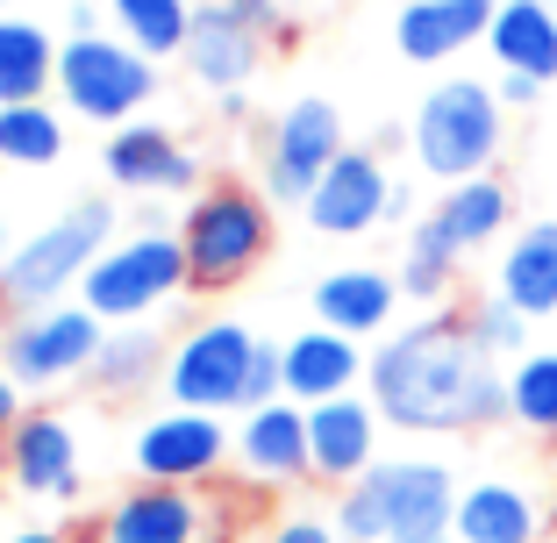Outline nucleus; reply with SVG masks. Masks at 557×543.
<instances>
[{
	"label": "nucleus",
	"instance_id": "36",
	"mask_svg": "<svg viewBox=\"0 0 557 543\" xmlns=\"http://www.w3.org/2000/svg\"><path fill=\"white\" fill-rule=\"evenodd\" d=\"M493 94L508 100V108H536L543 86H536V79H522V72H500V86H493Z\"/></svg>",
	"mask_w": 557,
	"mask_h": 543
},
{
	"label": "nucleus",
	"instance_id": "15",
	"mask_svg": "<svg viewBox=\"0 0 557 543\" xmlns=\"http://www.w3.org/2000/svg\"><path fill=\"white\" fill-rule=\"evenodd\" d=\"M258 65H264V36L236 15L230 0L194 8V22H186V72H194L200 86H214V94H244V86L258 79Z\"/></svg>",
	"mask_w": 557,
	"mask_h": 543
},
{
	"label": "nucleus",
	"instance_id": "38",
	"mask_svg": "<svg viewBox=\"0 0 557 543\" xmlns=\"http://www.w3.org/2000/svg\"><path fill=\"white\" fill-rule=\"evenodd\" d=\"M386 222H408V230H414V186H400V180H394V200H386Z\"/></svg>",
	"mask_w": 557,
	"mask_h": 543
},
{
	"label": "nucleus",
	"instance_id": "39",
	"mask_svg": "<svg viewBox=\"0 0 557 543\" xmlns=\"http://www.w3.org/2000/svg\"><path fill=\"white\" fill-rule=\"evenodd\" d=\"M8 543H65V536H58V529H15Z\"/></svg>",
	"mask_w": 557,
	"mask_h": 543
},
{
	"label": "nucleus",
	"instance_id": "41",
	"mask_svg": "<svg viewBox=\"0 0 557 543\" xmlns=\"http://www.w3.org/2000/svg\"><path fill=\"white\" fill-rule=\"evenodd\" d=\"M0 264H8V222H0Z\"/></svg>",
	"mask_w": 557,
	"mask_h": 543
},
{
	"label": "nucleus",
	"instance_id": "9",
	"mask_svg": "<svg viewBox=\"0 0 557 543\" xmlns=\"http://www.w3.org/2000/svg\"><path fill=\"white\" fill-rule=\"evenodd\" d=\"M344 115L336 100L322 94H300L278 108L272 136H264V200L272 208H308V194L322 186V172L344 158Z\"/></svg>",
	"mask_w": 557,
	"mask_h": 543
},
{
	"label": "nucleus",
	"instance_id": "1",
	"mask_svg": "<svg viewBox=\"0 0 557 543\" xmlns=\"http://www.w3.org/2000/svg\"><path fill=\"white\" fill-rule=\"evenodd\" d=\"M364 394L400 436H472L508 422V372L465 314H422L379 336Z\"/></svg>",
	"mask_w": 557,
	"mask_h": 543
},
{
	"label": "nucleus",
	"instance_id": "5",
	"mask_svg": "<svg viewBox=\"0 0 557 543\" xmlns=\"http://www.w3.org/2000/svg\"><path fill=\"white\" fill-rule=\"evenodd\" d=\"M150 94H158V65H150L144 50H129L122 36H72L58 50V100L79 122L122 129Z\"/></svg>",
	"mask_w": 557,
	"mask_h": 543
},
{
	"label": "nucleus",
	"instance_id": "21",
	"mask_svg": "<svg viewBox=\"0 0 557 543\" xmlns=\"http://www.w3.org/2000/svg\"><path fill=\"white\" fill-rule=\"evenodd\" d=\"M94 543H208V515L186 486H136L100 515Z\"/></svg>",
	"mask_w": 557,
	"mask_h": 543
},
{
	"label": "nucleus",
	"instance_id": "27",
	"mask_svg": "<svg viewBox=\"0 0 557 543\" xmlns=\"http://www.w3.org/2000/svg\"><path fill=\"white\" fill-rule=\"evenodd\" d=\"M164 358H172V344H164L150 322H115V330L100 336V358H94V386H108V394H136V386H150V379H164Z\"/></svg>",
	"mask_w": 557,
	"mask_h": 543
},
{
	"label": "nucleus",
	"instance_id": "24",
	"mask_svg": "<svg viewBox=\"0 0 557 543\" xmlns=\"http://www.w3.org/2000/svg\"><path fill=\"white\" fill-rule=\"evenodd\" d=\"M458 543H543V508L515 479H472L458 494Z\"/></svg>",
	"mask_w": 557,
	"mask_h": 543
},
{
	"label": "nucleus",
	"instance_id": "3",
	"mask_svg": "<svg viewBox=\"0 0 557 543\" xmlns=\"http://www.w3.org/2000/svg\"><path fill=\"white\" fill-rule=\"evenodd\" d=\"M408 150L414 165L429 172L436 186H458V180H486L508 150V100L479 79H443L422 94L408 122Z\"/></svg>",
	"mask_w": 557,
	"mask_h": 543
},
{
	"label": "nucleus",
	"instance_id": "11",
	"mask_svg": "<svg viewBox=\"0 0 557 543\" xmlns=\"http://www.w3.org/2000/svg\"><path fill=\"white\" fill-rule=\"evenodd\" d=\"M236 458V429L222 415H200V408H164L136 429V472L144 486H208L222 465Z\"/></svg>",
	"mask_w": 557,
	"mask_h": 543
},
{
	"label": "nucleus",
	"instance_id": "37",
	"mask_svg": "<svg viewBox=\"0 0 557 543\" xmlns=\"http://www.w3.org/2000/svg\"><path fill=\"white\" fill-rule=\"evenodd\" d=\"M15 379H8V365H0V444H8V436H15V422H22V408H15Z\"/></svg>",
	"mask_w": 557,
	"mask_h": 543
},
{
	"label": "nucleus",
	"instance_id": "22",
	"mask_svg": "<svg viewBox=\"0 0 557 543\" xmlns=\"http://www.w3.org/2000/svg\"><path fill=\"white\" fill-rule=\"evenodd\" d=\"M493 294L522 308L529 322H550L557 314V222H522V230L500 244V264H493Z\"/></svg>",
	"mask_w": 557,
	"mask_h": 543
},
{
	"label": "nucleus",
	"instance_id": "4",
	"mask_svg": "<svg viewBox=\"0 0 557 543\" xmlns=\"http://www.w3.org/2000/svg\"><path fill=\"white\" fill-rule=\"evenodd\" d=\"M115 244V208L108 200H72L58 208L36 236H22L0 264V300L15 314H36V308H58L72 300V286H86L100 258Z\"/></svg>",
	"mask_w": 557,
	"mask_h": 543
},
{
	"label": "nucleus",
	"instance_id": "33",
	"mask_svg": "<svg viewBox=\"0 0 557 543\" xmlns=\"http://www.w3.org/2000/svg\"><path fill=\"white\" fill-rule=\"evenodd\" d=\"M329 522H336V536H344V543H386V508H379V486H372V479L344 486V494H336V508H329Z\"/></svg>",
	"mask_w": 557,
	"mask_h": 543
},
{
	"label": "nucleus",
	"instance_id": "23",
	"mask_svg": "<svg viewBox=\"0 0 557 543\" xmlns=\"http://www.w3.org/2000/svg\"><path fill=\"white\" fill-rule=\"evenodd\" d=\"M486 50L500 72H522V79L550 86L557 79V0H500Z\"/></svg>",
	"mask_w": 557,
	"mask_h": 543
},
{
	"label": "nucleus",
	"instance_id": "40",
	"mask_svg": "<svg viewBox=\"0 0 557 543\" xmlns=\"http://www.w3.org/2000/svg\"><path fill=\"white\" fill-rule=\"evenodd\" d=\"M8 330H15V322H8V300H0V350H8Z\"/></svg>",
	"mask_w": 557,
	"mask_h": 543
},
{
	"label": "nucleus",
	"instance_id": "28",
	"mask_svg": "<svg viewBox=\"0 0 557 543\" xmlns=\"http://www.w3.org/2000/svg\"><path fill=\"white\" fill-rule=\"evenodd\" d=\"M465 272V250L450 244V230H443L436 214H422L408 230V250H400V294L422 300V308H443V294L458 286Z\"/></svg>",
	"mask_w": 557,
	"mask_h": 543
},
{
	"label": "nucleus",
	"instance_id": "35",
	"mask_svg": "<svg viewBox=\"0 0 557 543\" xmlns=\"http://www.w3.org/2000/svg\"><path fill=\"white\" fill-rule=\"evenodd\" d=\"M230 8H236V15H244L258 36H278V29H286V15H294V8H308V0H230Z\"/></svg>",
	"mask_w": 557,
	"mask_h": 543
},
{
	"label": "nucleus",
	"instance_id": "19",
	"mask_svg": "<svg viewBox=\"0 0 557 543\" xmlns=\"http://www.w3.org/2000/svg\"><path fill=\"white\" fill-rule=\"evenodd\" d=\"M236 465H244V479H258V486H300V479H314L308 408H300V400H264V408H250L244 429H236Z\"/></svg>",
	"mask_w": 557,
	"mask_h": 543
},
{
	"label": "nucleus",
	"instance_id": "34",
	"mask_svg": "<svg viewBox=\"0 0 557 543\" xmlns=\"http://www.w3.org/2000/svg\"><path fill=\"white\" fill-rule=\"evenodd\" d=\"M258 543H344V536H336V522H329V515H308V508H294V515H278V522L264 529Z\"/></svg>",
	"mask_w": 557,
	"mask_h": 543
},
{
	"label": "nucleus",
	"instance_id": "8",
	"mask_svg": "<svg viewBox=\"0 0 557 543\" xmlns=\"http://www.w3.org/2000/svg\"><path fill=\"white\" fill-rule=\"evenodd\" d=\"M100 336H108V322H100L86 300H58V308L15 314V330H8V350H0V365H8V379H15V386H29V394H50V386H65V379L94 372Z\"/></svg>",
	"mask_w": 557,
	"mask_h": 543
},
{
	"label": "nucleus",
	"instance_id": "29",
	"mask_svg": "<svg viewBox=\"0 0 557 543\" xmlns=\"http://www.w3.org/2000/svg\"><path fill=\"white\" fill-rule=\"evenodd\" d=\"M65 158V122L50 100H22V108H0V165L15 172H44Z\"/></svg>",
	"mask_w": 557,
	"mask_h": 543
},
{
	"label": "nucleus",
	"instance_id": "12",
	"mask_svg": "<svg viewBox=\"0 0 557 543\" xmlns=\"http://www.w3.org/2000/svg\"><path fill=\"white\" fill-rule=\"evenodd\" d=\"M386 200H394V172L379 165V150H344L300 214H308L314 236H344L350 244V236H372L386 222Z\"/></svg>",
	"mask_w": 557,
	"mask_h": 543
},
{
	"label": "nucleus",
	"instance_id": "16",
	"mask_svg": "<svg viewBox=\"0 0 557 543\" xmlns=\"http://www.w3.org/2000/svg\"><path fill=\"white\" fill-rule=\"evenodd\" d=\"M0 458H8V479L36 501H72L79 494V436H72L65 415H50V408L22 415L15 436L0 444Z\"/></svg>",
	"mask_w": 557,
	"mask_h": 543
},
{
	"label": "nucleus",
	"instance_id": "30",
	"mask_svg": "<svg viewBox=\"0 0 557 543\" xmlns=\"http://www.w3.org/2000/svg\"><path fill=\"white\" fill-rule=\"evenodd\" d=\"M508 422H522L529 436H557V344H529L508 365Z\"/></svg>",
	"mask_w": 557,
	"mask_h": 543
},
{
	"label": "nucleus",
	"instance_id": "2",
	"mask_svg": "<svg viewBox=\"0 0 557 543\" xmlns=\"http://www.w3.org/2000/svg\"><path fill=\"white\" fill-rule=\"evenodd\" d=\"M180 250H186V294H230L272 258V200L264 186L214 180L186 200L180 214Z\"/></svg>",
	"mask_w": 557,
	"mask_h": 543
},
{
	"label": "nucleus",
	"instance_id": "32",
	"mask_svg": "<svg viewBox=\"0 0 557 543\" xmlns=\"http://www.w3.org/2000/svg\"><path fill=\"white\" fill-rule=\"evenodd\" d=\"M465 322H472V336L493 350V358H508V365H515V358L529 350V314H522V308H508L500 294H486L472 314H465Z\"/></svg>",
	"mask_w": 557,
	"mask_h": 543
},
{
	"label": "nucleus",
	"instance_id": "20",
	"mask_svg": "<svg viewBox=\"0 0 557 543\" xmlns=\"http://www.w3.org/2000/svg\"><path fill=\"white\" fill-rule=\"evenodd\" d=\"M500 0H408L394 15V50L408 65H450L458 50L486 44Z\"/></svg>",
	"mask_w": 557,
	"mask_h": 543
},
{
	"label": "nucleus",
	"instance_id": "17",
	"mask_svg": "<svg viewBox=\"0 0 557 543\" xmlns=\"http://www.w3.org/2000/svg\"><path fill=\"white\" fill-rule=\"evenodd\" d=\"M400 272H379V264H336L314 280V322L336 336H394V314H400Z\"/></svg>",
	"mask_w": 557,
	"mask_h": 543
},
{
	"label": "nucleus",
	"instance_id": "14",
	"mask_svg": "<svg viewBox=\"0 0 557 543\" xmlns=\"http://www.w3.org/2000/svg\"><path fill=\"white\" fill-rule=\"evenodd\" d=\"M100 172L122 194H186V200L200 194V158L172 129H150V122H122L100 150Z\"/></svg>",
	"mask_w": 557,
	"mask_h": 543
},
{
	"label": "nucleus",
	"instance_id": "31",
	"mask_svg": "<svg viewBox=\"0 0 557 543\" xmlns=\"http://www.w3.org/2000/svg\"><path fill=\"white\" fill-rule=\"evenodd\" d=\"M115 22H122V36H129V50H144L150 65H158V58L186 50L194 8H186V0H115Z\"/></svg>",
	"mask_w": 557,
	"mask_h": 543
},
{
	"label": "nucleus",
	"instance_id": "6",
	"mask_svg": "<svg viewBox=\"0 0 557 543\" xmlns=\"http://www.w3.org/2000/svg\"><path fill=\"white\" fill-rule=\"evenodd\" d=\"M258 344L264 336H250L244 322L214 314V322H200V330H186L180 344H172L158 386L172 394V408L244 415V386H250V365H258Z\"/></svg>",
	"mask_w": 557,
	"mask_h": 543
},
{
	"label": "nucleus",
	"instance_id": "26",
	"mask_svg": "<svg viewBox=\"0 0 557 543\" xmlns=\"http://www.w3.org/2000/svg\"><path fill=\"white\" fill-rule=\"evenodd\" d=\"M50 86H58V44H50L36 22L0 15V108L44 100Z\"/></svg>",
	"mask_w": 557,
	"mask_h": 543
},
{
	"label": "nucleus",
	"instance_id": "13",
	"mask_svg": "<svg viewBox=\"0 0 557 543\" xmlns=\"http://www.w3.org/2000/svg\"><path fill=\"white\" fill-rule=\"evenodd\" d=\"M379 429H386V415L372 408V394H344V400H322V408H308V465L322 486H358L364 472L379 465Z\"/></svg>",
	"mask_w": 557,
	"mask_h": 543
},
{
	"label": "nucleus",
	"instance_id": "18",
	"mask_svg": "<svg viewBox=\"0 0 557 543\" xmlns=\"http://www.w3.org/2000/svg\"><path fill=\"white\" fill-rule=\"evenodd\" d=\"M278 358H286V400H300V408L364 394V372H372V358L358 350V336H336V330H322V322L300 330V336H286Z\"/></svg>",
	"mask_w": 557,
	"mask_h": 543
},
{
	"label": "nucleus",
	"instance_id": "42",
	"mask_svg": "<svg viewBox=\"0 0 557 543\" xmlns=\"http://www.w3.org/2000/svg\"><path fill=\"white\" fill-rule=\"evenodd\" d=\"M543 543H557V536H543Z\"/></svg>",
	"mask_w": 557,
	"mask_h": 543
},
{
	"label": "nucleus",
	"instance_id": "25",
	"mask_svg": "<svg viewBox=\"0 0 557 543\" xmlns=\"http://www.w3.org/2000/svg\"><path fill=\"white\" fill-rule=\"evenodd\" d=\"M429 214H436L443 230H450V244L472 258V250L515 236V186L500 180V172H486V180H458V186H443V200Z\"/></svg>",
	"mask_w": 557,
	"mask_h": 543
},
{
	"label": "nucleus",
	"instance_id": "10",
	"mask_svg": "<svg viewBox=\"0 0 557 543\" xmlns=\"http://www.w3.org/2000/svg\"><path fill=\"white\" fill-rule=\"evenodd\" d=\"M386 508V543H458V472L443 458H379L364 472Z\"/></svg>",
	"mask_w": 557,
	"mask_h": 543
},
{
	"label": "nucleus",
	"instance_id": "7",
	"mask_svg": "<svg viewBox=\"0 0 557 543\" xmlns=\"http://www.w3.org/2000/svg\"><path fill=\"white\" fill-rule=\"evenodd\" d=\"M186 286V250L180 236H164V230H136L122 236V244H108V258L86 272L79 300L115 330V322H144L158 300H172Z\"/></svg>",
	"mask_w": 557,
	"mask_h": 543
}]
</instances>
